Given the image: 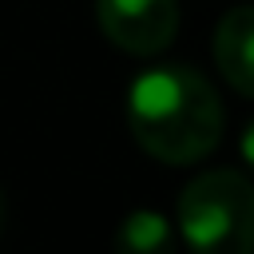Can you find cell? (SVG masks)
I'll use <instances>...</instances> for the list:
<instances>
[{
    "instance_id": "1",
    "label": "cell",
    "mask_w": 254,
    "mask_h": 254,
    "mask_svg": "<svg viewBox=\"0 0 254 254\" xmlns=\"http://www.w3.org/2000/svg\"><path fill=\"white\" fill-rule=\"evenodd\" d=\"M127 127L151 159L187 167L214 151L222 135V103L202 71L159 64L131 79Z\"/></svg>"
},
{
    "instance_id": "2",
    "label": "cell",
    "mask_w": 254,
    "mask_h": 254,
    "mask_svg": "<svg viewBox=\"0 0 254 254\" xmlns=\"http://www.w3.org/2000/svg\"><path fill=\"white\" fill-rule=\"evenodd\" d=\"M179 234L190 254H254V183L202 171L179 194Z\"/></svg>"
},
{
    "instance_id": "3",
    "label": "cell",
    "mask_w": 254,
    "mask_h": 254,
    "mask_svg": "<svg viewBox=\"0 0 254 254\" xmlns=\"http://www.w3.org/2000/svg\"><path fill=\"white\" fill-rule=\"evenodd\" d=\"M95 20L115 48L155 56L179 32V0H95Z\"/></svg>"
},
{
    "instance_id": "4",
    "label": "cell",
    "mask_w": 254,
    "mask_h": 254,
    "mask_svg": "<svg viewBox=\"0 0 254 254\" xmlns=\"http://www.w3.org/2000/svg\"><path fill=\"white\" fill-rule=\"evenodd\" d=\"M214 64L234 91L254 95V4H238L218 20Z\"/></svg>"
},
{
    "instance_id": "5",
    "label": "cell",
    "mask_w": 254,
    "mask_h": 254,
    "mask_svg": "<svg viewBox=\"0 0 254 254\" xmlns=\"http://www.w3.org/2000/svg\"><path fill=\"white\" fill-rule=\"evenodd\" d=\"M115 254H175V230L159 210H131L115 230Z\"/></svg>"
},
{
    "instance_id": "6",
    "label": "cell",
    "mask_w": 254,
    "mask_h": 254,
    "mask_svg": "<svg viewBox=\"0 0 254 254\" xmlns=\"http://www.w3.org/2000/svg\"><path fill=\"white\" fill-rule=\"evenodd\" d=\"M238 147H242V159L254 167V119L242 127V139H238Z\"/></svg>"
},
{
    "instance_id": "7",
    "label": "cell",
    "mask_w": 254,
    "mask_h": 254,
    "mask_svg": "<svg viewBox=\"0 0 254 254\" xmlns=\"http://www.w3.org/2000/svg\"><path fill=\"white\" fill-rule=\"evenodd\" d=\"M0 226H4V194H0Z\"/></svg>"
}]
</instances>
